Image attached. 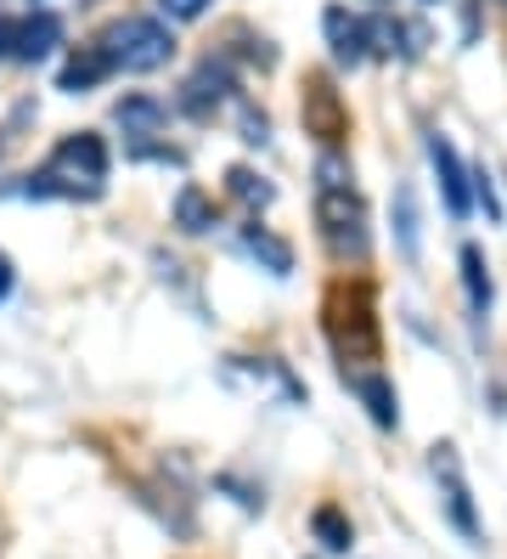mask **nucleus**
Instances as JSON below:
<instances>
[{"label": "nucleus", "mask_w": 507, "mask_h": 559, "mask_svg": "<svg viewBox=\"0 0 507 559\" xmlns=\"http://www.w3.org/2000/svg\"><path fill=\"white\" fill-rule=\"evenodd\" d=\"M428 35L418 23H400V17H372V51H384V57H423Z\"/></svg>", "instance_id": "obj_11"}, {"label": "nucleus", "mask_w": 507, "mask_h": 559, "mask_svg": "<svg viewBox=\"0 0 507 559\" xmlns=\"http://www.w3.org/2000/svg\"><path fill=\"white\" fill-rule=\"evenodd\" d=\"M304 119L316 124L322 147H338V136H345V103H338V91L327 80H311V91H304Z\"/></svg>", "instance_id": "obj_9"}, {"label": "nucleus", "mask_w": 507, "mask_h": 559, "mask_svg": "<svg viewBox=\"0 0 507 559\" xmlns=\"http://www.w3.org/2000/svg\"><path fill=\"white\" fill-rule=\"evenodd\" d=\"M101 181H108V142L96 130H80L51 147L46 170L28 176L23 192H34V199H101Z\"/></svg>", "instance_id": "obj_2"}, {"label": "nucleus", "mask_w": 507, "mask_h": 559, "mask_svg": "<svg viewBox=\"0 0 507 559\" xmlns=\"http://www.w3.org/2000/svg\"><path fill=\"white\" fill-rule=\"evenodd\" d=\"M108 74H113L108 51H101V46H85L80 57H68V62H62V74H57V91L80 96V91H96V85L108 80Z\"/></svg>", "instance_id": "obj_12"}, {"label": "nucleus", "mask_w": 507, "mask_h": 559, "mask_svg": "<svg viewBox=\"0 0 507 559\" xmlns=\"http://www.w3.org/2000/svg\"><path fill=\"white\" fill-rule=\"evenodd\" d=\"M473 199L485 204V215H491V221H502V204H496V192H491V176H485V170L473 176Z\"/></svg>", "instance_id": "obj_21"}, {"label": "nucleus", "mask_w": 507, "mask_h": 559, "mask_svg": "<svg viewBox=\"0 0 507 559\" xmlns=\"http://www.w3.org/2000/svg\"><path fill=\"white\" fill-rule=\"evenodd\" d=\"M176 221H181V233H209V226H215V204L203 199L197 187H181V199H176Z\"/></svg>", "instance_id": "obj_16"}, {"label": "nucleus", "mask_w": 507, "mask_h": 559, "mask_svg": "<svg viewBox=\"0 0 507 559\" xmlns=\"http://www.w3.org/2000/svg\"><path fill=\"white\" fill-rule=\"evenodd\" d=\"M113 119H119V130L124 136H135V142H147V136H164V124H169V114H164V103H153V96H124V103L113 108Z\"/></svg>", "instance_id": "obj_13"}, {"label": "nucleus", "mask_w": 507, "mask_h": 559, "mask_svg": "<svg viewBox=\"0 0 507 559\" xmlns=\"http://www.w3.org/2000/svg\"><path fill=\"white\" fill-rule=\"evenodd\" d=\"M462 288H468V306H473V317H485L491 311V300H496V283H491V266H485V254H480V243H462Z\"/></svg>", "instance_id": "obj_14"}, {"label": "nucleus", "mask_w": 507, "mask_h": 559, "mask_svg": "<svg viewBox=\"0 0 507 559\" xmlns=\"http://www.w3.org/2000/svg\"><path fill=\"white\" fill-rule=\"evenodd\" d=\"M395 233H400V254L418 260V199H412V187L395 192Z\"/></svg>", "instance_id": "obj_17"}, {"label": "nucleus", "mask_w": 507, "mask_h": 559, "mask_svg": "<svg viewBox=\"0 0 507 559\" xmlns=\"http://www.w3.org/2000/svg\"><path fill=\"white\" fill-rule=\"evenodd\" d=\"M316 537H322V548H327V554H345V548L355 543L350 520L338 514V509H316Z\"/></svg>", "instance_id": "obj_18"}, {"label": "nucleus", "mask_w": 507, "mask_h": 559, "mask_svg": "<svg viewBox=\"0 0 507 559\" xmlns=\"http://www.w3.org/2000/svg\"><path fill=\"white\" fill-rule=\"evenodd\" d=\"M12 283H17V272H12V260L0 254V300H7V294H12Z\"/></svg>", "instance_id": "obj_22"}, {"label": "nucleus", "mask_w": 507, "mask_h": 559, "mask_svg": "<svg viewBox=\"0 0 507 559\" xmlns=\"http://www.w3.org/2000/svg\"><path fill=\"white\" fill-rule=\"evenodd\" d=\"M428 164H434V176H439V199H446V210L457 215V221H468V210H473V192H468V170H462V158H457V147L439 136H428Z\"/></svg>", "instance_id": "obj_7"}, {"label": "nucleus", "mask_w": 507, "mask_h": 559, "mask_svg": "<svg viewBox=\"0 0 507 559\" xmlns=\"http://www.w3.org/2000/svg\"><path fill=\"white\" fill-rule=\"evenodd\" d=\"M243 249H249L254 260H265L270 277H288V272H293V249H288L282 238H270L265 226H243Z\"/></svg>", "instance_id": "obj_15"}, {"label": "nucleus", "mask_w": 507, "mask_h": 559, "mask_svg": "<svg viewBox=\"0 0 507 559\" xmlns=\"http://www.w3.org/2000/svg\"><path fill=\"white\" fill-rule=\"evenodd\" d=\"M322 35L333 46L338 69H355V62L372 57V17H355L350 7H327L322 12Z\"/></svg>", "instance_id": "obj_6"}, {"label": "nucleus", "mask_w": 507, "mask_h": 559, "mask_svg": "<svg viewBox=\"0 0 507 559\" xmlns=\"http://www.w3.org/2000/svg\"><path fill=\"white\" fill-rule=\"evenodd\" d=\"M345 379H350V390H355V396L366 402L372 424H378V430H395V424H400V407H395V384H389L378 368H372V373H345Z\"/></svg>", "instance_id": "obj_10"}, {"label": "nucleus", "mask_w": 507, "mask_h": 559, "mask_svg": "<svg viewBox=\"0 0 507 559\" xmlns=\"http://www.w3.org/2000/svg\"><path fill=\"white\" fill-rule=\"evenodd\" d=\"M428 469H434V480H439V498H446L451 525H457V532H462L468 543H480V514H473L468 480H462V464H457V447H451V441L428 447Z\"/></svg>", "instance_id": "obj_4"}, {"label": "nucleus", "mask_w": 507, "mask_h": 559, "mask_svg": "<svg viewBox=\"0 0 507 559\" xmlns=\"http://www.w3.org/2000/svg\"><path fill=\"white\" fill-rule=\"evenodd\" d=\"M316 233L338 266H361L372 249V226H366V199L355 187V170L338 147H322L316 158Z\"/></svg>", "instance_id": "obj_1"}, {"label": "nucleus", "mask_w": 507, "mask_h": 559, "mask_svg": "<svg viewBox=\"0 0 507 559\" xmlns=\"http://www.w3.org/2000/svg\"><path fill=\"white\" fill-rule=\"evenodd\" d=\"M62 40V17L57 12H28V17H0V57L17 62H40Z\"/></svg>", "instance_id": "obj_5"}, {"label": "nucleus", "mask_w": 507, "mask_h": 559, "mask_svg": "<svg viewBox=\"0 0 507 559\" xmlns=\"http://www.w3.org/2000/svg\"><path fill=\"white\" fill-rule=\"evenodd\" d=\"M158 7H164L169 17H181V23H192V17H203V12H209V0H158Z\"/></svg>", "instance_id": "obj_20"}, {"label": "nucleus", "mask_w": 507, "mask_h": 559, "mask_svg": "<svg viewBox=\"0 0 507 559\" xmlns=\"http://www.w3.org/2000/svg\"><path fill=\"white\" fill-rule=\"evenodd\" d=\"M96 46L108 51L113 74H153L176 57V35H169L158 17H119L96 35Z\"/></svg>", "instance_id": "obj_3"}, {"label": "nucleus", "mask_w": 507, "mask_h": 559, "mask_svg": "<svg viewBox=\"0 0 507 559\" xmlns=\"http://www.w3.org/2000/svg\"><path fill=\"white\" fill-rule=\"evenodd\" d=\"M226 96H231V74H226V62L209 57V62H197V74L181 85V108L203 119V114H215Z\"/></svg>", "instance_id": "obj_8"}, {"label": "nucleus", "mask_w": 507, "mask_h": 559, "mask_svg": "<svg viewBox=\"0 0 507 559\" xmlns=\"http://www.w3.org/2000/svg\"><path fill=\"white\" fill-rule=\"evenodd\" d=\"M0 554H7V514H0Z\"/></svg>", "instance_id": "obj_23"}, {"label": "nucleus", "mask_w": 507, "mask_h": 559, "mask_svg": "<svg viewBox=\"0 0 507 559\" xmlns=\"http://www.w3.org/2000/svg\"><path fill=\"white\" fill-rule=\"evenodd\" d=\"M226 181H231V199H243L249 210H259V204H270V187H265V176H254V170H243V164H237V170H231Z\"/></svg>", "instance_id": "obj_19"}]
</instances>
